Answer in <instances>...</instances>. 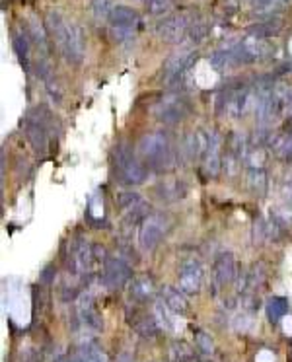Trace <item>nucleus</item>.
Wrapping results in <instances>:
<instances>
[{
    "label": "nucleus",
    "instance_id": "obj_1",
    "mask_svg": "<svg viewBox=\"0 0 292 362\" xmlns=\"http://www.w3.org/2000/svg\"><path fill=\"white\" fill-rule=\"evenodd\" d=\"M45 27L56 49L62 53L64 60L70 64H80L86 54V37L80 25L68 23L56 10H49L45 16Z\"/></svg>",
    "mask_w": 292,
    "mask_h": 362
},
{
    "label": "nucleus",
    "instance_id": "obj_2",
    "mask_svg": "<svg viewBox=\"0 0 292 362\" xmlns=\"http://www.w3.org/2000/svg\"><path fill=\"white\" fill-rule=\"evenodd\" d=\"M138 154L158 171H164L167 167H173V162H175V156H173V150L169 148V142L165 138V134L162 132H150V134H144L140 140H138V146H136Z\"/></svg>",
    "mask_w": 292,
    "mask_h": 362
},
{
    "label": "nucleus",
    "instance_id": "obj_3",
    "mask_svg": "<svg viewBox=\"0 0 292 362\" xmlns=\"http://www.w3.org/2000/svg\"><path fill=\"white\" fill-rule=\"evenodd\" d=\"M115 160V171L119 179L127 185H140L148 177V169L142 165V162L134 156L132 148L127 142H119L113 150Z\"/></svg>",
    "mask_w": 292,
    "mask_h": 362
},
{
    "label": "nucleus",
    "instance_id": "obj_4",
    "mask_svg": "<svg viewBox=\"0 0 292 362\" xmlns=\"http://www.w3.org/2000/svg\"><path fill=\"white\" fill-rule=\"evenodd\" d=\"M51 119V113L45 107H35L27 113L25 123H23V130H25V138L29 140V144L33 146V150L37 154H45L47 146H49V127L47 121Z\"/></svg>",
    "mask_w": 292,
    "mask_h": 362
},
{
    "label": "nucleus",
    "instance_id": "obj_5",
    "mask_svg": "<svg viewBox=\"0 0 292 362\" xmlns=\"http://www.w3.org/2000/svg\"><path fill=\"white\" fill-rule=\"evenodd\" d=\"M167 226H169V218L165 214H148L142 220L138 230V245L144 251H152L165 235Z\"/></svg>",
    "mask_w": 292,
    "mask_h": 362
},
{
    "label": "nucleus",
    "instance_id": "obj_6",
    "mask_svg": "<svg viewBox=\"0 0 292 362\" xmlns=\"http://www.w3.org/2000/svg\"><path fill=\"white\" fill-rule=\"evenodd\" d=\"M202 163L210 177H216L222 163V140L216 130H208L202 134Z\"/></svg>",
    "mask_w": 292,
    "mask_h": 362
},
{
    "label": "nucleus",
    "instance_id": "obj_7",
    "mask_svg": "<svg viewBox=\"0 0 292 362\" xmlns=\"http://www.w3.org/2000/svg\"><path fill=\"white\" fill-rule=\"evenodd\" d=\"M132 276L128 263L121 257H107L103 261V284L111 290L123 288Z\"/></svg>",
    "mask_w": 292,
    "mask_h": 362
},
{
    "label": "nucleus",
    "instance_id": "obj_8",
    "mask_svg": "<svg viewBox=\"0 0 292 362\" xmlns=\"http://www.w3.org/2000/svg\"><path fill=\"white\" fill-rule=\"evenodd\" d=\"M191 18L187 14H173V16H167L165 19H162L158 23V35L164 39V41H169V43H179L189 27H191Z\"/></svg>",
    "mask_w": 292,
    "mask_h": 362
},
{
    "label": "nucleus",
    "instance_id": "obj_9",
    "mask_svg": "<svg viewBox=\"0 0 292 362\" xmlns=\"http://www.w3.org/2000/svg\"><path fill=\"white\" fill-rule=\"evenodd\" d=\"M187 113H189V103L185 97H179V95L165 97L156 109L158 119L165 125H175V123L183 121L187 117Z\"/></svg>",
    "mask_w": 292,
    "mask_h": 362
},
{
    "label": "nucleus",
    "instance_id": "obj_10",
    "mask_svg": "<svg viewBox=\"0 0 292 362\" xmlns=\"http://www.w3.org/2000/svg\"><path fill=\"white\" fill-rule=\"evenodd\" d=\"M193 56H197V54L191 49H179L173 54H169V58L164 64V80L165 82H177L187 72V68L191 66Z\"/></svg>",
    "mask_w": 292,
    "mask_h": 362
},
{
    "label": "nucleus",
    "instance_id": "obj_11",
    "mask_svg": "<svg viewBox=\"0 0 292 362\" xmlns=\"http://www.w3.org/2000/svg\"><path fill=\"white\" fill-rule=\"evenodd\" d=\"M202 284V267L197 259H187L179 269V288L187 294L199 292Z\"/></svg>",
    "mask_w": 292,
    "mask_h": 362
},
{
    "label": "nucleus",
    "instance_id": "obj_12",
    "mask_svg": "<svg viewBox=\"0 0 292 362\" xmlns=\"http://www.w3.org/2000/svg\"><path fill=\"white\" fill-rule=\"evenodd\" d=\"M119 202V208L123 210V214L128 218V220H138V218H146L148 216V202L138 195V193H130V191H125L119 195L117 199Z\"/></svg>",
    "mask_w": 292,
    "mask_h": 362
},
{
    "label": "nucleus",
    "instance_id": "obj_13",
    "mask_svg": "<svg viewBox=\"0 0 292 362\" xmlns=\"http://www.w3.org/2000/svg\"><path fill=\"white\" fill-rule=\"evenodd\" d=\"M236 278V259L230 251H222L214 259V280L218 286H226Z\"/></svg>",
    "mask_w": 292,
    "mask_h": 362
},
{
    "label": "nucleus",
    "instance_id": "obj_14",
    "mask_svg": "<svg viewBox=\"0 0 292 362\" xmlns=\"http://www.w3.org/2000/svg\"><path fill=\"white\" fill-rule=\"evenodd\" d=\"M109 21L115 25V27H132L136 21H138V14L136 10L128 8V6H121L117 4L109 16Z\"/></svg>",
    "mask_w": 292,
    "mask_h": 362
},
{
    "label": "nucleus",
    "instance_id": "obj_15",
    "mask_svg": "<svg viewBox=\"0 0 292 362\" xmlns=\"http://www.w3.org/2000/svg\"><path fill=\"white\" fill-rule=\"evenodd\" d=\"M280 31H282V19H278V18H273V19H269V21L255 23V25L249 27V35L255 37V39L276 37Z\"/></svg>",
    "mask_w": 292,
    "mask_h": 362
},
{
    "label": "nucleus",
    "instance_id": "obj_16",
    "mask_svg": "<svg viewBox=\"0 0 292 362\" xmlns=\"http://www.w3.org/2000/svg\"><path fill=\"white\" fill-rule=\"evenodd\" d=\"M154 292H156L154 280L148 278V276H138L130 284V296L136 298V300H148V298L154 296Z\"/></svg>",
    "mask_w": 292,
    "mask_h": 362
},
{
    "label": "nucleus",
    "instance_id": "obj_17",
    "mask_svg": "<svg viewBox=\"0 0 292 362\" xmlns=\"http://www.w3.org/2000/svg\"><path fill=\"white\" fill-rule=\"evenodd\" d=\"M173 313H183L187 309V300L185 296L179 292V290H173V288H164L162 290V298H160Z\"/></svg>",
    "mask_w": 292,
    "mask_h": 362
},
{
    "label": "nucleus",
    "instance_id": "obj_18",
    "mask_svg": "<svg viewBox=\"0 0 292 362\" xmlns=\"http://www.w3.org/2000/svg\"><path fill=\"white\" fill-rule=\"evenodd\" d=\"M80 358L82 362H107V356L103 352V348L95 343H84L80 346Z\"/></svg>",
    "mask_w": 292,
    "mask_h": 362
},
{
    "label": "nucleus",
    "instance_id": "obj_19",
    "mask_svg": "<svg viewBox=\"0 0 292 362\" xmlns=\"http://www.w3.org/2000/svg\"><path fill=\"white\" fill-rule=\"evenodd\" d=\"M160 193V199H165V200H175V199H183V195L187 193L185 185L181 181H171V183H162L158 189Z\"/></svg>",
    "mask_w": 292,
    "mask_h": 362
},
{
    "label": "nucleus",
    "instance_id": "obj_20",
    "mask_svg": "<svg viewBox=\"0 0 292 362\" xmlns=\"http://www.w3.org/2000/svg\"><path fill=\"white\" fill-rule=\"evenodd\" d=\"M154 315H156V319L162 323V327L164 329H167V331H173L175 329V315L177 313H173L162 300L156 304V308H154Z\"/></svg>",
    "mask_w": 292,
    "mask_h": 362
},
{
    "label": "nucleus",
    "instance_id": "obj_21",
    "mask_svg": "<svg viewBox=\"0 0 292 362\" xmlns=\"http://www.w3.org/2000/svg\"><path fill=\"white\" fill-rule=\"evenodd\" d=\"M12 39H14V41H12V45H14V51H16V54H18V56L21 58V62H25V64H27V54H29V41H31L29 33H25V31L21 29V31H16Z\"/></svg>",
    "mask_w": 292,
    "mask_h": 362
},
{
    "label": "nucleus",
    "instance_id": "obj_22",
    "mask_svg": "<svg viewBox=\"0 0 292 362\" xmlns=\"http://www.w3.org/2000/svg\"><path fill=\"white\" fill-rule=\"evenodd\" d=\"M286 309H288V302L284 298H278V296L269 298V302H267V313H269V317L273 321H278L286 313Z\"/></svg>",
    "mask_w": 292,
    "mask_h": 362
},
{
    "label": "nucleus",
    "instance_id": "obj_23",
    "mask_svg": "<svg viewBox=\"0 0 292 362\" xmlns=\"http://www.w3.org/2000/svg\"><path fill=\"white\" fill-rule=\"evenodd\" d=\"M29 37H31V41L37 43V47H39L43 53H47V39H49L47 27H43V25L37 23V21H33V23L29 25Z\"/></svg>",
    "mask_w": 292,
    "mask_h": 362
},
{
    "label": "nucleus",
    "instance_id": "obj_24",
    "mask_svg": "<svg viewBox=\"0 0 292 362\" xmlns=\"http://www.w3.org/2000/svg\"><path fill=\"white\" fill-rule=\"evenodd\" d=\"M136 331H138V335L144 337V339L156 337V333H158V319H154V317H144V319H140V321L136 323Z\"/></svg>",
    "mask_w": 292,
    "mask_h": 362
},
{
    "label": "nucleus",
    "instance_id": "obj_25",
    "mask_svg": "<svg viewBox=\"0 0 292 362\" xmlns=\"http://www.w3.org/2000/svg\"><path fill=\"white\" fill-rule=\"evenodd\" d=\"M206 35H208V25H206V21H202V19L193 21L191 27H189V31H187V37H189L193 43H201Z\"/></svg>",
    "mask_w": 292,
    "mask_h": 362
},
{
    "label": "nucleus",
    "instance_id": "obj_26",
    "mask_svg": "<svg viewBox=\"0 0 292 362\" xmlns=\"http://www.w3.org/2000/svg\"><path fill=\"white\" fill-rule=\"evenodd\" d=\"M91 12H93V16L95 18H109L111 16V12H113V8H115V2L113 0H91Z\"/></svg>",
    "mask_w": 292,
    "mask_h": 362
},
{
    "label": "nucleus",
    "instance_id": "obj_27",
    "mask_svg": "<svg viewBox=\"0 0 292 362\" xmlns=\"http://www.w3.org/2000/svg\"><path fill=\"white\" fill-rule=\"evenodd\" d=\"M173 8V0H146V10L154 16L165 14Z\"/></svg>",
    "mask_w": 292,
    "mask_h": 362
},
{
    "label": "nucleus",
    "instance_id": "obj_28",
    "mask_svg": "<svg viewBox=\"0 0 292 362\" xmlns=\"http://www.w3.org/2000/svg\"><path fill=\"white\" fill-rule=\"evenodd\" d=\"M276 154L282 158V160H292V132L290 134H284L278 144H276Z\"/></svg>",
    "mask_w": 292,
    "mask_h": 362
},
{
    "label": "nucleus",
    "instance_id": "obj_29",
    "mask_svg": "<svg viewBox=\"0 0 292 362\" xmlns=\"http://www.w3.org/2000/svg\"><path fill=\"white\" fill-rule=\"evenodd\" d=\"M278 97H280V109L292 117V88H286L282 91H278Z\"/></svg>",
    "mask_w": 292,
    "mask_h": 362
},
{
    "label": "nucleus",
    "instance_id": "obj_30",
    "mask_svg": "<svg viewBox=\"0 0 292 362\" xmlns=\"http://www.w3.org/2000/svg\"><path fill=\"white\" fill-rule=\"evenodd\" d=\"M197 343H199V346H201V350H202L204 354H210V352H212V343L206 339V335H204V333H199Z\"/></svg>",
    "mask_w": 292,
    "mask_h": 362
},
{
    "label": "nucleus",
    "instance_id": "obj_31",
    "mask_svg": "<svg viewBox=\"0 0 292 362\" xmlns=\"http://www.w3.org/2000/svg\"><path fill=\"white\" fill-rule=\"evenodd\" d=\"M53 362H82V358H80V354H58V356H55L53 358Z\"/></svg>",
    "mask_w": 292,
    "mask_h": 362
},
{
    "label": "nucleus",
    "instance_id": "obj_32",
    "mask_svg": "<svg viewBox=\"0 0 292 362\" xmlns=\"http://www.w3.org/2000/svg\"><path fill=\"white\" fill-rule=\"evenodd\" d=\"M267 360H271V362H273V356H271V354H263L261 358H257V362H267Z\"/></svg>",
    "mask_w": 292,
    "mask_h": 362
},
{
    "label": "nucleus",
    "instance_id": "obj_33",
    "mask_svg": "<svg viewBox=\"0 0 292 362\" xmlns=\"http://www.w3.org/2000/svg\"><path fill=\"white\" fill-rule=\"evenodd\" d=\"M286 2H288V0H286Z\"/></svg>",
    "mask_w": 292,
    "mask_h": 362
}]
</instances>
